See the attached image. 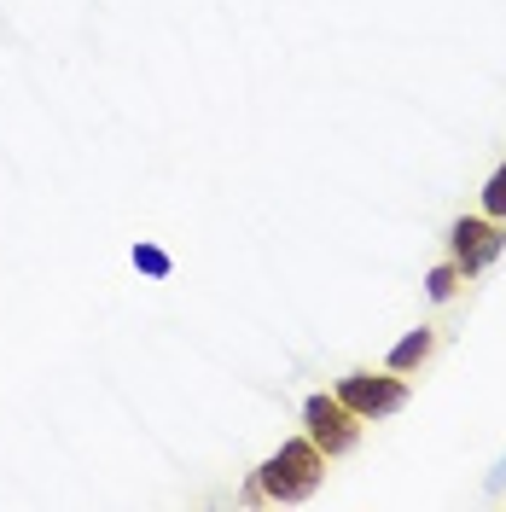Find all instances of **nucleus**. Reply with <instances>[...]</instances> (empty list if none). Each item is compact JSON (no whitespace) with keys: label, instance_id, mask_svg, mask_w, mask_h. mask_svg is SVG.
Returning <instances> with one entry per match:
<instances>
[{"label":"nucleus","instance_id":"f03ea898","mask_svg":"<svg viewBox=\"0 0 506 512\" xmlns=\"http://www.w3.org/2000/svg\"><path fill=\"white\" fill-rule=\"evenodd\" d=\"M338 402H344L349 414L361 419H390L408 408V373H373V367H355V373H344L338 379V390H332Z\"/></svg>","mask_w":506,"mask_h":512},{"label":"nucleus","instance_id":"f257e3e1","mask_svg":"<svg viewBox=\"0 0 506 512\" xmlns=\"http://www.w3.org/2000/svg\"><path fill=\"white\" fill-rule=\"evenodd\" d=\"M320 483H326V454H320L309 437H291L280 443L262 466H256V489H262V501H280V507H297V501H309Z\"/></svg>","mask_w":506,"mask_h":512},{"label":"nucleus","instance_id":"423d86ee","mask_svg":"<svg viewBox=\"0 0 506 512\" xmlns=\"http://www.w3.org/2000/svg\"><path fill=\"white\" fill-rule=\"evenodd\" d=\"M128 262H134V274H146V280H169V274H175V256L163 251V245H152V239H134Z\"/></svg>","mask_w":506,"mask_h":512},{"label":"nucleus","instance_id":"20e7f679","mask_svg":"<svg viewBox=\"0 0 506 512\" xmlns=\"http://www.w3.org/2000/svg\"><path fill=\"white\" fill-rule=\"evenodd\" d=\"M506 251V222H495V216H460V222L448 227V262L472 280V274H483V268H495Z\"/></svg>","mask_w":506,"mask_h":512},{"label":"nucleus","instance_id":"7ed1b4c3","mask_svg":"<svg viewBox=\"0 0 506 512\" xmlns=\"http://www.w3.org/2000/svg\"><path fill=\"white\" fill-rule=\"evenodd\" d=\"M361 425H367V419L349 414L332 390H315V396L303 402V437H309L326 460H332V454H349V448L361 443Z\"/></svg>","mask_w":506,"mask_h":512},{"label":"nucleus","instance_id":"0eeeda50","mask_svg":"<svg viewBox=\"0 0 506 512\" xmlns=\"http://www.w3.org/2000/svg\"><path fill=\"white\" fill-rule=\"evenodd\" d=\"M460 286H466V274H460L454 262H437V268L425 274V297H431V303H454Z\"/></svg>","mask_w":506,"mask_h":512},{"label":"nucleus","instance_id":"39448f33","mask_svg":"<svg viewBox=\"0 0 506 512\" xmlns=\"http://www.w3.org/2000/svg\"><path fill=\"white\" fill-rule=\"evenodd\" d=\"M431 355H437V332H431V326H413L408 338H396V344H390L384 367H390V373H419Z\"/></svg>","mask_w":506,"mask_h":512},{"label":"nucleus","instance_id":"6e6552de","mask_svg":"<svg viewBox=\"0 0 506 512\" xmlns=\"http://www.w3.org/2000/svg\"><path fill=\"white\" fill-rule=\"evenodd\" d=\"M483 216H495V222H506V163L483 181Z\"/></svg>","mask_w":506,"mask_h":512},{"label":"nucleus","instance_id":"1a4fd4ad","mask_svg":"<svg viewBox=\"0 0 506 512\" xmlns=\"http://www.w3.org/2000/svg\"><path fill=\"white\" fill-rule=\"evenodd\" d=\"M483 489H489V495H501V489H506V454L495 460V466H489V478H483Z\"/></svg>","mask_w":506,"mask_h":512}]
</instances>
